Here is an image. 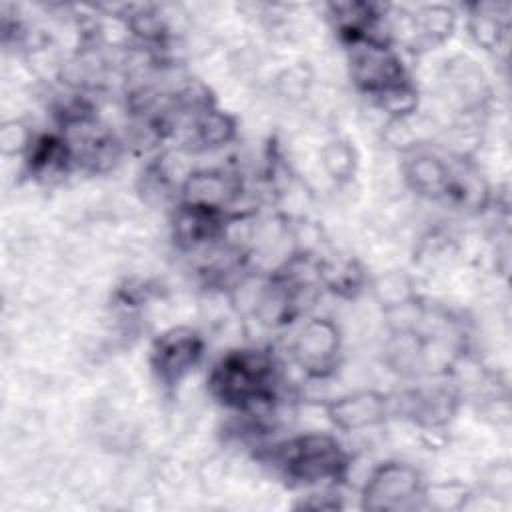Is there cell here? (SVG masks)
I'll list each match as a JSON object with an SVG mask.
<instances>
[{"instance_id":"5b68a950","label":"cell","mask_w":512,"mask_h":512,"mask_svg":"<svg viewBox=\"0 0 512 512\" xmlns=\"http://www.w3.org/2000/svg\"><path fill=\"white\" fill-rule=\"evenodd\" d=\"M418 490V476L412 468L388 464L376 470L366 484L364 500L368 508H402Z\"/></svg>"},{"instance_id":"ba28073f","label":"cell","mask_w":512,"mask_h":512,"mask_svg":"<svg viewBox=\"0 0 512 512\" xmlns=\"http://www.w3.org/2000/svg\"><path fill=\"white\" fill-rule=\"evenodd\" d=\"M198 132H200V138L206 142V144H220L224 140H228L230 132H232V124L228 122L226 116L222 114H206L200 124H198Z\"/></svg>"},{"instance_id":"3957f363","label":"cell","mask_w":512,"mask_h":512,"mask_svg":"<svg viewBox=\"0 0 512 512\" xmlns=\"http://www.w3.org/2000/svg\"><path fill=\"white\" fill-rule=\"evenodd\" d=\"M278 460L288 476L306 482L338 476L344 466L340 446L328 436H302L286 442L280 448Z\"/></svg>"},{"instance_id":"8992f818","label":"cell","mask_w":512,"mask_h":512,"mask_svg":"<svg viewBox=\"0 0 512 512\" xmlns=\"http://www.w3.org/2000/svg\"><path fill=\"white\" fill-rule=\"evenodd\" d=\"M338 350V334L328 322H312L308 324L296 344V354L300 362L310 368L324 372L334 362V354Z\"/></svg>"},{"instance_id":"52a82bcc","label":"cell","mask_w":512,"mask_h":512,"mask_svg":"<svg viewBox=\"0 0 512 512\" xmlns=\"http://www.w3.org/2000/svg\"><path fill=\"white\" fill-rule=\"evenodd\" d=\"M334 422L342 428H360L376 422L384 414V402L376 394H356L340 400L330 410Z\"/></svg>"},{"instance_id":"7a4b0ae2","label":"cell","mask_w":512,"mask_h":512,"mask_svg":"<svg viewBox=\"0 0 512 512\" xmlns=\"http://www.w3.org/2000/svg\"><path fill=\"white\" fill-rule=\"evenodd\" d=\"M352 76L364 90L380 98L408 86L396 54L370 36L352 40Z\"/></svg>"},{"instance_id":"277c9868","label":"cell","mask_w":512,"mask_h":512,"mask_svg":"<svg viewBox=\"0 0 512 512\" xmlns=\"http://www.w3.org/2000/svg\"><path fill=\"white\" fill-rule=\"evenodd\" d=\"M202 340L188 328H174L154 346V368L166 382H178L200 358Z\"/></svg>"},{"instance_id":"6da1fadb","label":"cell","mask_w":512,"mask_h":512,"mask_svg":"<svg viewBox=\"0 0 512 512\" xmlns=\"http://www.w3.org/2000/svg\"><path fill=\"white\" fill-rule=\"evenodd\" d=\"M272 366L260 352H236L226 356L212 374V390L226 404L250 406L266 400Z\"/></svg>"}]
</instances>
